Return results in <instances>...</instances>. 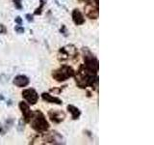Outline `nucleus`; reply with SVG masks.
Here are the masks:
<instances>
[{"instance_id": "8", "label": "nucleus", "mask_w": 154, "mask_h": 145, "mask_svg": "<svg viewBox=\"0 0 154 145\" xmlns=\"http://www.w3.org/2000/svg\"><path fill=\"white\" fill-rule=\"evenodd\" d=\"M22 97H23L26 101L28 102L29 104L31 105H34L38 103V100H39V95L38 93L36 92V90L34 89H25V90L22 91Z\"/></svg>"}, {"instance_id": "6", "label": "nucleus", "mask_w": 154, "mask_h": 145, "mask_svg": "<svg viewBox=\"0 0 154 145\" xmlns=\"http://www.w3.org/2000/svg\"><path fill=\"white\" fill-rule=\"evenodd\" d=\"M44 142L45 144H65L64 138L57 131H51V133L44 134Z\"/></svg>"}, {"instance_id": "27", "label": "nucleus", "mask_w": 154, "mask_h": 145, "mask_svg": "<svg viewBox=\"0 0 154 145\" xmlns=\"http://www.w3.org/2000/svg\"><path fill=\"white\" fill-rule=\"evenodd\" d=\"M80 2H86V3H89V2H91V0H79Z\"/></svg>"}, {"instance_id": "5", "label": "nucleus", "mask_w": 154, "mask_h": 145, "mask_svg": "<svg viewBox=\"0 0 154 145\" xmlns=\"http://www.w3.org/2000/svg\"><path fill=\"white\" fill-rule=\"evenodd\" d=\"M76 56H77V49L73 45H68L65 47L62 48L58 53V59L60 61L73 59Z\"/></svg>"}, {"instance_id": "3", "label": "nucleus", "mask_w": 154, "mask_h": 145, "mask_svg": "<svg viewBox=\"0 0 154 145\" xmlns=\"http://www.w3.org/2000/svg\"><path fill=\"white\" fill-rule=\"evenodd\" d=\"M73 75H74L73 69L70 67V66H67V65L61 66L60 68L53 71V72H52V77L59 82L68 80V78L73 77Z\"/></svg>"}, {"instance_id": "15", "label": "nucleus", "mask_w": 154, "mask_h": 145, "mask_svg": "<svg viewBox=\"0 0 154 145\" xmlns=\"http://www.w3.org/2000/svg\"><path fill=\"white\" fill-rule=\"evenodd\" d=\"M45 4H46V0H40V7L36 10V11L34 12V14L35 15H41L42 12V9H44Z\"/></svg>"}, {"instance_id": "2", "label": "nucleus", "mask_w": 154, "mask_h": 145, "mask_svg": "<svg viewBox=\"0 0 154 145\" xmlns=\"http://www.w3.org/2000/svg\"><path fill=\"white\" fill-rule=\"evenodd\" d=\"M29 123H30L32 129H34L38 133H44L49 129L48 122L45 119L44 115L40 110H36L34 112H32Z\"/></svg>"}, {"instance_id": "9", "label": "nucleus", "mask_w": 154, "mask_h": 145, "mask_svg": "<svg viewBox=\"0 0 154 145\" xmlns=\"http://www.w3.org/2000/svg\"><path fill=\"white\" fill-rule=\"evenodd\" d=\"M48 117L53 123L59 124L61 123L62 121L65 120V113L62 110H54L51 109L48 111Z\"/></svg>"}, {"instance_id": "12", "label": "nucleus", "mask_w": 154, "mask_h": 145, "mask_svg": "<svg viewBox=\"0 0 154 145\" xmlns=\"http://www.w3.org/2000/svg\"><path fill=\"white\" fill-rule=\"evenodd\" d=\"M72 21L76 25H82L85 23L84 16L78 9H74L72 11Z\"/></svg>"}, {"instance_id": "21", "label": "nucleus", "mask_w": 154, "mask_h": 145, "mask_svg": "<svg viewBox=\"0 0 154 145\" xmlns=\"http://www.w3.org/2000/svg\"><path fill=\"white\" fill-rule=\"evenodd\" d=\"M14 3H15V6L16 9H18V10H21L22 9L21 0H14Z\"/></svg>"}, {"instance_id": "16", "label": "nucleus", "mask_w": 154, "mask_h": 145, "mask_svg": "<svg viewBox=\"0 0 154 145\" xmlns=\"http://www.w3.org/2000/svg\"><path fill=\"white\" fill-rule=\"evenodd\" d=\"M24 125H25V121H23V119L19 120L18 127H16V130H18V131H19V133H22V131H24Z\"/></svg>"}, {"instance_id": "28", "label": "nucleus", "mask_w": 154, "mask_h": 145, "mask_svg": "<svg viewBox=\"0 0 154 145\" xmlns=\"http://www.w3.org/2000/svg\"><path fill=\"white\" fill-rule=\"evenodd\" d=\"M3 100H4V96L0 94V101H3Z\"/></svg>"}, {"instance_id": "14", "label": "nucleus", "mask_w": 154, "mask_h": 145, "mask_svg": "<svg viewBox=\"0 0 154 145\" xmlns=\"http://www.w3.org/2000/svg\"><path fill=\"white\" fill-rule=\"evenodd\" d=\"M68 111L71 113V117H72L73 120H77L81 115V111L79 110V108H77L72 104L68 105Z\"/></svg>"}, {"instance_id": "24", "label": "nucleus", "mask_w": 154, "mask_h": 145, "mask_svg": "<svg viewBox=\"0 0 154 145\" xmlns=\"http://www.w3.org/2000/svg\"><path fill=\"white\" fill-rule=\"evenodd\" d=\"M25 18H26V19L29 21V22H32L33 21H34V18H33V15H31V14H27L25 16Z\"/></svg>"}, {"instance_id": "25", "label": "nucleus", "mask_w": 154, "mask_h": 145, "mask_svg": "<svg viewBox=\"0 0 154 145\" xmlns=\"http://www.w3.org/2000/svg\"><path fill=\"white\" fill-rule=\"evenodd\" d=\"M15 23H18V25L22 24V18H20V16H16V18H15Z\"/></svg>"}, {"instance_id": "22", "label": "nucleus", "mask_w": 154, "mask_h": 145, "mask_svg": "<svg viewBox=\"0 0 154 145\" xmlns=\"http://www.w3.org/2000/svg\"><path fill=\"white\" fill-rule=\"evenodd\" d=\"M7 33V29H6L4 24H0V34H6Z\"/></svg>"}, {"instance_id": "20", "label": "nucleus", "mask_w": 154, "mask_h": 145, "mask_svg": "<svg viewBox=\"0 0 154 145\" xmlns=\"http://www.w3.org/2000/svg\"><path fill=\"white\" fill-rule=\"evenodd\" d=\"M15 32H18V34H22V33H24V31H25L24 28L20 25H16L15 27Z\"/></svg>"}, {"instance_id": "17", "label": "nucleus", "mask_w": 154, "mask_h": 145, "mask_svg": "<svg viewBox=\"0 0 154 145\" xmlns=\"http://www.w3.org/2000/svg\"><path fill=\"white\" fill-rule=\"evenodd\" d=\"M13 124H14V120L13 119H11V118H9L8 120H6V122H5V128H6V130H8V129H10L12 126H13Z\"/></svg>"}, {"instance_id": "18", "label": "nucleus", "mask_w": 154, "mask_h": 145, "mask_svg": "<svg viewBox=\"0 0 154 145\" xmlns=\"http://www.w3.org/2000/svg\"><path fill=\"white\" fill-rule=\"evenodd\" d=\"M9 78L10 77L7 75H0V82H2V83H7L9 81Z\"/></svg>"}, {"instance_id": "4", "label": "nucleus", "mask_w": 154, "mask_h": 145, "mask_svg": "<svg viewBox=\"0 0 154 145\" xmlns=\"http://www.w3.org/2000/svg\"><path fill=\"white\" fill-rule=\"evenodd\" d=\"M84 52V60H85V66L89 68L90 70L94 72H98L99 69V64H98V60L93 55V53L88 49V48H83Z\"/></svg>"}, {"instance_id": "11", "label": "nucleus", "mask_w": 154, "mask_h": 145, "mask_svg": "<svg viewBox=\"0 0 154 145\" xmlns=\"http://www.w3.org/2000/svg\"><path fill=\"white\" fill-rule=\"evenodd\" d=\"M14 84L18 87H25L29 84V78L24 75H18L14 78Z\"/></svg>"}, {"instance_id": "7", "label": "nucleus", "mask_w": 154, "mask_h": 145, "mask_svg": "<svg viewBox=\"0 0 154 145\" xmlns=\"http://www.w3.org/2000/svg\"><path fill=\"white\" fill-rule=\"evenodd\" d=\"M85 15L90 19H97L99 16V11H98V6L96 3L89 2L85 5Z\"/></svg>"}, {"instance_id": "19", "label": "nucleus", "mask_w": 154, "mask_h": 145, "mask_svg": "<svg viewBox=\"0 0 154 145\" xmlns=\"http://www.w3.org/2000/svg\"><path fill=\"white\" fill-rule=\"evenodd\" d=\"M60 33L61 34H63L65 37H68V30H67V27H65V25H62V27L60 28Z\"/></svg>"}, {"instance_id": "26", "label": "nucleus", "mask_w": 154, "mask_h": 145, "mask_svg": "<svg viewBox=\"0 0 154 145\" xmlns=\"http://www.w3.org/2000/svg\"><path fill=\"white\" fill-rule=\"evenodd\" d=\"M13 104V101L12 100H8L7 101V105H9V107H10V105H12Z\"/></svg>"}, {"instance_id": "13", "label": "nucleus", "mask_w": 154, "mask_h": 145, "mask_svg": "<svg viewBox=\"0 0 154 145\" xmlns=\"http://www.w3.org/2000/svg\"><path fill=\"white\" fill-rule=\"evenodd\" d=\"M41 98H42V100L45 101L46 103L55 104H59V105L63 104L62 100H60V99L57 98V97H53L52 95H50L49 93H42L41 94Z\"/></svg>"}, {"instance_id": "10", "label": "nucleus", "mask_w": 154, "mask_h": 145, "mask_svg": "<svg viewBox=\"0 0 154 145\" xmlns=\"http://www.w3.org/2000/svg\"><path fill=\"white\" fill-rule=\"evenodd\" d=\"M19 109L21 110L22 114H23L24 121L26 123H29L31 115H32V111L30 109V107H29V105L26 103H24V102H20V103H19Z\"/></svg>"}, {"instance_id": "1", "label": "nucleus", "mask_w": 154, "mask_h": 145, "mask_svg": "<svg viewBox=\"0 0 154 145\" xmlns=\"http://www.w3.org/2000/svg\"><path fill=\"white\" fill-rule=\"evenodd\" d=\"M97 72L90 70L86 66H81L80 69L75 75V81H76L77 86L79 88H86L91 86L94 90H98V77Z\"/></svg>"}, {"instance_id": "23", "label": "nucleus", "mask_w": 154, "mask_h": 145, "mask_svg": "<svg viewBox=\"0 0 154 145\" xmlns=\"http://www.w3.org/2000/svg\"><path fill=\"white\" fill-rule=\"evenodd\" d=\"M6 131H7L6 130V128L3 126L2 124H0V134H1L2 136H4V134H6Z\"/></svg>"}]
</instances>
